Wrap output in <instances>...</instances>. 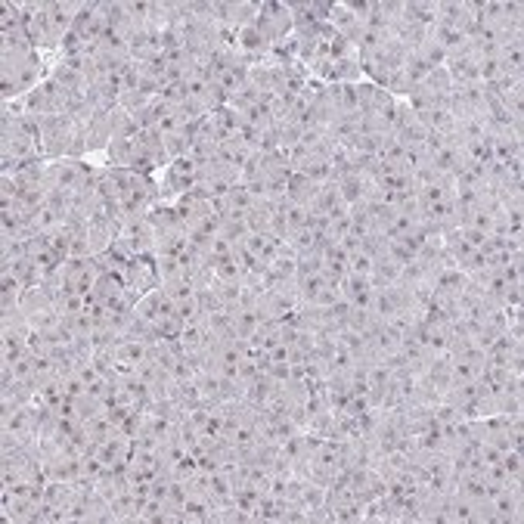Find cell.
<instances>
[{
    "instance_id": "2",
    "label": "cell",
    "mask_w": 524,
    "mask_h": 524,
    "mask_svg": "<svg viewBox=\"0 0 524 524\" xmlns=\"http://www.w3.org/2000/svg\"><path fill=\"white\" fill-rule=\"evenodd\" d=\"M38 143H41V156L47 162H53V159H84L81 125L72 115L41 118L38 121Z\"/></svg>"
},
{
    "instance_id": "4",
    "label": "cell",
    "mask_w": 524,
    "mask_h": 524,
    "mask_svg": "<svg viewBox=\"0 0 524 524\" xmlns=\"http://www.w3.org/2000/svg\"><path fill=\"white\" fill-rule=\"evenodd\" d=\"M255 28H258L261 38H264L270 47H280V44L289 41V35H292L295 16H292L289 4H280V0H267V4H261V10H258Z\"/></svg>"
},
{
    "instance_id": "6",
    "label": "cell",
    "mask_w": 524,
    "mask_h": 524,
    "mask_svg": "<svg viewBox=\"0 0 524 524\" xmlns=\"http://www.w3.org/2000/svg\"><path fill=\"white\" fill-rule=\"evenodd\" d=\"M121 283H125V289L140 301L143 295H149L152 289H159V270H156V261L149 258H137L131 261L125 270H121Z\"/></svg>"
},
{
    "instance_id": "5",
    "label": "cell",
    "mask_w": 524,
    "mask_h": 524,
    "mask_svg": "<svg viewBox=\"0 0 524 524\" xmlns=\"http://www.w3.org/2000/svg\"><path fill=\"white\" fill-rule=\"evenodd\" d=\"M81 125V143H84V156H94V152H106L112 137H115V128H112V112H97Z\"/></svg>"
},
{
    "instance_id": "3",
    "label": "cell",
    "mask_w": 524,
    "mask_h": 524,
    "mask_svg": "<svg viewBox=\"0 0 524 524\" xmlns=\"http://www.w3.org/2000/svg\"><path fill=\"white\" fill-rule=\"evenodd\" d=\"M94 171L97 165H87L84 159H53L44 165V193H63L75 199L94 183Z\"/></svg>"
},
{
    "instance_id": "8",
    "label": "cell",
    "mask_w": 524,
    "mask_h": 524,
    "mask_svg": "<svg viewBox=\"0 0 524 524\" xmlns=\"http://www.w3.org/2000/svg\"><path fill=\"white\" fill-rule=\"evenodd\" d=\"M490 512H493V524H497V521L518 524L524 518L521 484H509V487H500V490H490Z\"/></svg>"
},
{
    "instance_id": "1",
    "label": "cell",
    "mask_w": 524,
    "mask_h": 524,
    "mask_svg": "<svg viewBox=\"0 0 524 524\" xmlns=\"http://www.w3.org/2000/svg\"><path fill=\"white\" fill-rule=\"evenodd\" d=\"M50 75L47 59L35 44H0V87H4V103L22 100Z\"/></svg>"
},
{
    "instance_id": "7",
    "label": "cell",
    "mask_w": 524,
    "mask_h": 524,
    "mask_svg": "<svg viewBox=\"0 0 524 524\" xmlns=\"http://www.w3.org/2000/svg\"><path fill=\"white\" fill-rule=\"evenodd\" d=\"M211 7H214V19H218V25L230 35L255 25L258 10H261V4H252V0H242V4H224V0H214Z\"/></svg>"
}]
</instances>
